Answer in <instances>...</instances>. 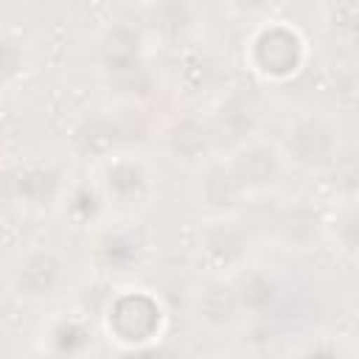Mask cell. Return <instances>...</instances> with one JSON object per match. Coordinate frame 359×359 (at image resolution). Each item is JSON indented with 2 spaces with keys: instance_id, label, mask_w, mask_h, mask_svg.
I'll list each match as a JSON object with an SVG mask.
<instances>
[{
  "instance_id": "1",
  "label": "cell",
  "mask_w": 359,
  "mask_h": 359,
  "mask_svg": "<svg viewBox=\"0 0 359 359\" xmlns=\"http://www.w3.org/2000/svg\"><path fill=\"white\" fill-rule=\"evenodd\" d=\"M309 42L300 28L286 20H269L252 28L244 45V62L252 76L266 84H286L297 79L309 62Z\"/></svg>"
},
{
  "instance_id": "2",
  "label": "cell",
  "mask_w": 359,
  "mask_h": 359,
  "mask_svg": "<svg viewBox=\"0 0 359 359\" xmlns=\"http://www.w3.org/2000/svg\"><path fill=\"white\" fill-rule=\"evenodd\" d=\"M168 325L163 300L149 289H121L104 309V331L121 351H146Z\"/></svg>"
},
{
  "instance_id": "3",
  "label": "cell",
  "mask_w": 359,
  "mask_h": 359,
  "mask_svg": "<svg viewBox=\"0 0 359 359\" xmlns=\"http://www.w3.org/2000/svg\"><path fill=\"white\" fill-rule=\"evenodd\" d=\"M95 182L101 188L107 210H112L118 216H132V213L149 208V202L157 191L151 165L143 157L126 154V151H115V154L98 160Z\"/></svg>"
},
{
  "instance_id": "4",
  "label": "cell",
  "mask_w": 359,
  "mask_h": 359,
  "mask_svg": "<svg viewBox=\"0 0 359 359\" xmlns=\"http://www.w3.org/2000/svg\"><path fill=\"white\" fill-rule=\"evenodd\" d=\"M278 149L286 165L303 171H325L339 160V126L323 112H300L286 123Z\"/></svg>"
},
{
  "instance_id": "5",
  "label": "cell",
  "mask_w": 359,
  "mask_h": 359,
  "mask_svg": "<svg viewBox=\"0 0 359 359\" xmlns=\"http://www.w3.org/2000/svg\"><path fill=\"white\" fill-rule=\"evenodd\" d=\"M151 241L146 230L135 222H98L87 241L90 264L101 275H132L137 272L149 258Z\"/></svg>"
},
{
  "instance_id": "6",
  "label": "cell",
  "mask_w": 359,
  "mask_h": 359,
  "mask_svg": "<svg viewBox=\"0 0 359 359\" xmlns=\"http://www.w3.org/2000/svg\"><path fill=\"white\" fill-rule=\"evenodd\" d=\"M70 283L67 258L53 247H28L17 255L8 272V286L17 300L48 303L56 300Z\"/></svg>"
},
{
  "instance_id": "7",
  "label": "cell",
  "mask_w": 359,
  "mask_h": 359,
  "mask_svg": "<svg viewBox=\"0 0 359 359\" xmlns=\"http://www.w3.org/2000/svg\"><path fill=\"white\" fill-rule=\"evenodd\" d=\"M250 230L236 216H208L196 233V261L202 272L233 275L250 261Z\"/></svg>"
},
{
  "instance_id": "8",
  "label": "cell",
  "mask_w": 359,
  "mask_h": 359,
  "mask_svg": "<svg viewBox=\"0 0 359 359\" xmlns=\"http://www.w3.org/2000/svg\"><path fill=\"white\" fill-rule=\"evenodd\" d=\"M191 199L208 216H236L250 196L236 180L227 157H205L202 163H196Z\"/></svg>"
},
{
  "instance_id": "9",
  "label": "cell",
  "mask_w": 359,
  "mask_h": 359,
  "mask_svg": "<svg viewBox=\"0 0 359 359\" xmlns=\"http://www.w3.org/2000/svg\"><path fill=\"white\" fill-rule=\"evenodd\" d=\"M188 311L191 320L208 334H227L244 320L230 275L202 272L199 283L188 297Z\"/></svg>"
},
{
  "instance_id": "10",
  "label": "cell",
  "mask_w": 359,
  "mask_h": 359,
  "mask_svg": "<svg viewBox=\"0 0 359 359\" xmlns=\"http://www.w3.org/2000/svg\"><path fill=\"white\" fill-rule=\"evenodd\" d=\"M227 163H230L236 180L241 182V188L247 191V196L266 194V191L278 188L280 177L286 171V160H283L278 143H269V140H261V137L241 140L227 154Z\"/></svg>"
},
{
  "instance_id": "11",
  "label": "cell",
  "mask_w": 359,
  "mask_h": 359,
  "mask_svg": "<svg viewBox=\"0 0 359 359\" xmlns=\"http://www.w3.org/2000/svg\"><path fill=\"white\" fill-rule=\"evenodd\" d=\"M241 314L244 317H266L269 311H275V306L283 297V283L278 278V272L266 264H244L241 269H236L230 275Z\"/></svg>"
},
{
  "instance_id": "12",
  "label": "cell",
  "mask_w": 359,
  "mask_h": 359,
  "mask_svg": "<svg viewBox=\"0 0 359 359\" xmlns=\"http://www.w3.org/2000/svg\"><path fill=\"white\" fill-rule=\"evenodd\" d=\"M93 342H95V328L79 311L53 314L45 323V328H42V351H48L53 356H81V353H90Z\"/></svg>"
},
{
  "instance_id": "13",
  "label": "cell",
  "mask_w": 359,
  "mask_h": 359,
  "mask_svg": "<svg viewBox=\"0 0 359 359\" xmlns=\"http://www.w3.org/2000/svg\"><path fill=\"white\" fill-rule=\"evenodd\" d=\"M11 191L14 199L20 205H31V208H42V205H53L56 199L65 196V185H62V174L50 165H28L20 168L11 180Z\"/></svg>"
},
{
  "instance_id": "14",
  "label": "cell",
  "mask_w": 359,
  "mask_h": 359,
  "mask_svg": "<svg viewBox=\"0 0 359 359\" xmlns=\"http://www.w3.org/2000/svg\"><path fill=\"white\" fill-rule=\"evenodd\" d=\"M210 129L196 121V118H185V121H177L168 132H165V146L168 151L180 160H191V163H202L208 154H210Z\"/></svg>"
},
{
  "instance_id": "15",
  "label": "cell",
  "mask_w": 359,
  "mask_h": 359,
  "mask_svg": "<svg viewBox=\"0 0 359 359\" xmlns=\"http://www.w3.org/2000/svg\"><path fill=\"white\" fill-rule=\"evenodd\" d=\"M62 202H65V213L70 216V222H73L76 227H95V224L101 222L104 210H107L95 177L70 185V188L65 191Z\"/></svg>"
},
{
  "instance_id": "16",
  "label": "cell",
  "mask_w": 359,
  "mask_h": 359,
  "mask_svg": "<svg viewBox=\"0 0 359 359\" xmlns=\"http://www.w3.org/2000/svg\"><path fill=\"white\" fill-rule=\"evenodd\" d=\"M320 230L345 258H353L356 255V244H359V213H356L353 196L342 199L337 205V210L320 224Z\"/></svg>"
},
{
  "instance_id": "17",
  "label": "cell",
  "mask_w": 359,
  "mask_h": 359,
  "mask_svg": "<svg viewBox=\"0 0 359 359\" xmlns=\"http://www.w3.org/2000/svg\"><path fill=\"white\" fill-rule=\"evenodd\" d=\"M118 126L104 118V115H95V118H87L79 129H76V149L81 154H90L95 160H104L109 154H115V146H118Z\"/></svg>"
},
{
  "instance_id": "18",
  "label": "cell",
  "mask_w": 359,
  "mask_h": 359,
  "mask_svg": "<svg viewBox=\"0 0 359 359\" xmlns=\"http://www.w3.org/2000/svg\"><path fill=\"white\" fill-rule=\"evenodd\" d=\"M356 0H323V20L328 31L345 42H353L356 36Z\"/></svg>"
},
{
  "instance_id": "19",
  "label": "cell",
  "mask_w": 359,
  "mask_h": 359,
  "mask_svg": "<svg viewBox=\"0 0 359 359\" xmlns=\"http://www.w3.org/2000/svg\"><path fill=\"white\" fill-rule=\"evenodd\" d=\"M28 67V50L14 36H0V87L17 81Z\"/></svg>"
},
{
  "instance_id": "20",
  "label": "cell",
  "mask_w": 359,
  "mask_h": 359,
  "mask_svg": "<svg viewBox=\"0 0 359 359\" xmlns=\"http://www.w3.org/2000/svg\"><path fill=\"white\" fill-rule=\"evenodd\" d=\"M272 0H230V6L238 11V14H258L269 6Z\"/></svg>"
}]
</instances>
